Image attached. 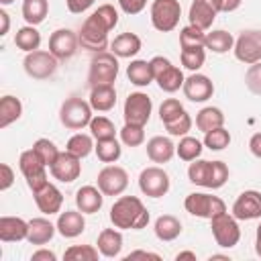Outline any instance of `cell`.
I'll list each match as a JSON object with an SVG mask.
<instances>
[{"label":"cell","instance_id":"cell-14","mask_svg":"<svg viewBox=\"0 0 261 261\" xmlns=\"http://www.w3.org/2000/svg\"><path fill=\"white\" fill-rule=\"evenodd\" d=\"M234 57L241 63L253 65L261 61V31H243L234 41Z\"/></svg>","mask_w":261,"mask_h":261},{"label":"cell","instance_id":"cell-13","mask_svg":"<svg viewBox=\"0 0 261 261\" xmlns=\"http://www.w3.org/2000/svg\"><path fill=\"white\" fill-rule=\"evenodd\" d=\"M169 175L163 167L159 165H151V167H145L141 173H139V188L145 196L149 198H161L169 192Z\"/></svg>","mask_w":261,"mask_h":261},{"label":"cell","instance_id":"cell-15","mask_svg":"<svg viewBox=\"0 0 261 261\" xmlns=\"http://www.w3.org/2000/svg\"><path fill=\"white\" fill-rule=\"evenodd\" d=\"M98 188L104 196H120L128 188V173L120 165H106L98 171Z\"/></svg>","mask_w":261,"mask_h":261},{"label":"cell","instance_id":"cell-31","mask_svg":"<svg viewBox=\"0 0 261 261\" xmlns=\"http://www.w3.org/2000/svg\"><path fill=\"white\" fill-rule=\"evenodd\" d=\"M155 237L163 243H169V241H175L179 234H181V222L173 216V214H161L157 220H155Z\"/></svg>","mask_w":261,"mask_h":261},{"label":"cell","instance_id":"cell-10","mask_svg":"<svg viewBox=\"0 0 261 261\" xmlns=\"http://www.w3.org/2000/svg\"><path fill=\"white\" fill-rule=\"evenodd\" d=\"M181 4L179 0H153L151 4V24L161 31L169 33L179 24Z\"/></svg>","mask_w":261,"mask_h":261},{"label":"cell","instance_id":"cell-22","mask_svg":"<svg viewBox=\"0 0 261 261\" xmlns=\"http://www.w3.org/2000/svg\"><path fill=\"white\" fill-rule=\"evenodd\" d=\"M57 232L65 239H75L84 232L86 228V218H84V212L82 210H65L59 214L57 218Z\"/></svg>","mask_w":261,"mask_h":261},{"label":"cell","instance_id":"cell-16","mask_svg":"<svg viewBox=\"0 0 261 261\" xmlns=\"http://www.w3.org/2000/svg\"><path fill=\"white\" fill-rule=\"evenodd\" d=\"M218 12H220V0H192L188 18H190V24L202 31H208L216 20Z\"/></svg>","mask_w":261,"mask_h":261},{"label":"cell","instance_id":"cell-1","mask_svg":"<svg viewBox=\"0 0 261 261\" xmlns=\"http://www.w3.org/2000/svg\"><path fill=\"white\" fill-rule=\"evenodd\" d=\"M149 210L137 196H120L110 208V222L116 228L141 230L149 224Z\"/></svg>","mask_w":261,"mask_h":261},{"label":"cell","instance_id":"cell-48","mask_svg":"<svg viewBox=\"0 0 261 261\" xmlns=\"http://www.w3.org/2000/svg\"><path fill=\"white\" fill-rule=\"evenodd\" d=\"M181 112H184V104L177 98H167L159 106V118H161L163 124L169 122V120H173V118H177Z\"/></svg>","mask_w":261,"mask_h":261},{"label":"cell","instance_id":"cell-19","mask_svg":"<svg viewBox=\"0 0 261 261\" xmlns=\"http://www.w3.org/2000/svg\"><path fill=\"white\" fill-rule=\"evenodd\" d=\"M80 45L77 35L71 29H57L51 33L49 37V51L57 57V59H69L75 55Z\"/></svg>","mask_w":261,"mask_h":261},{"label":"cell","instance_id":"cell-47","mask_svg":"<svg viewBox=\"0 0 261 261\" xmlns=\"http://www.w3.org/2000/svg\"><path fill=\"white\" fill-rule=\"evenodd\" d=\"M190 128H192V116H190L186 110H184L177 118L165 122V130H167L171 137H186V135L190 133Z\"/></svg>","mask_w":261,"mask_h":261},{"label":"cell","instance_id":"cell-51","mask_svg":"<svg viewBox=\"0 0 261 261\" xmlns=\"http://www.w3.org/2000/svg\"><path fill=\"white\" fill-rule=\"evenodd\" d=\"M118 6L126 14H139L147 6V0H118Z\"/></svg>","mask_w":261,"mask_h":261},{"label":"cell","instance_id":"cell-54","mask_svg":"<svg viewBox=\"0 0 261 261\" xmlns=\"http://www.w3.org/2000/svg\"><path fill=\"white\" fill-rule=\"evenodd\" d=\"M55 259H57V255L49 249H39L31 255V261H55Z\"/></svg>","mask_w":261,"mask_h":261},{"label":"cell","instance_id":"cell-32","mask_svg":"<svg viewBox=\"0 0 261 261\" xmlns=\"http://www.w3.org/2000/svg\"><path fill=\"white\" fill-rule=\"evenodd\" d=\"M22 114V102L16 96H2L0 100V128L10 126L12 122H16Z\"/></svg>","mask_w":261,"mask_h":261},{"label":"cell","instance_id":"cell-37","mask_svg":"<svg viewBox=\"0 0 261 261\" xmlns=\"http://www.w3.org/2000/svg\"><path fill=\"white\" fill-rule=\"evenodd\" d=\"M232 47H234V39H232L230 33H226V31H222V29L206 33V49H210L212 53L222 55V53L230 51Z\"/></svg>","mask_w":261,"mask_h":261},{"label":"cell","instance_id":"cell-58","mask_svg":"<svg viewBox=\"0 0 261 261\" xmlns=\"http://www.w3.org/2000/svg\"><path fill=\"white\" fill-rule=\"evenodd\" d=\"M0 22H2V27H0V37H4V35L8 33V29H10V16H8V12H6L4 8H0Z\"/></svg>","mask_w":261,"mask_h":261},{"label":"cell","instance_id":"cell-53","mask_svg":"<svg viewBox=\"0 0 261 261\" xmlns=\"http://www.w3.org/2000/svg\"><path fill=\"white\" fill-rule=\"evenodd\" d=\"M94 2H96V0H65L67 10H69L71 14H82V12H86Z\"/></svg>","mask_w":261,"mask_h":261},{"label":"cell","instance_id":"cell-5","mask_svg":"<svg viewBox=\"0 0 261 261\" xmlns=\"http://www.w3.org/2000/svg\"><path fill=\"white\" fill-rule=\"evenodd\" d=\"M108 33H110V29L98 16L90 14L84 20V24H82V29L77 33V39H80V45L84 49L100 53V51H104L108 47Z\"/></svg>","mask_w":261,"mask_h":261},{"label":"cell","instance_id":"cell-21","mask_svg":"<svg viewBox=\"0 0 261 261\" xmlns=\"http://www.w3.org/2000/svg\"><path fill=\"white\" fill-rule=\"evenodd\" d=\"M33 196H35V204H37V208H39L43 214L51 216V214L61 212V206H63V194L59 192L57 186L47 184V186H43L41 190L33 192Z\"/></svg>","mask_w":261,"mask_h":261},{"label":"cell","instance_id":"cell-20","mask_svg":"<svg viewBox=\"0 0 261 261\" xmlns=\"http://www.w3.org/2000/svg\"><path fill=\"white\" fill-rule=\"evenodd\" d=\"M181 90H184V96L190 102H206L214 94V84H212V80L208 75L194 71L192 75L186 77Z\"/></svg>","mask_w":261,"mask_h":261},{"label":"cell","instance_id":"cell-3","mask_svg":"<svg viewBox=\"0 0 261 261\" xmlns=\"http://www.w3.org/2000/svg\"><path fill=\"white\" fill-rule=\"evenodd\" d=\"M92 110L94 108L90 106V102H86V100H82L77 96H71V98H67L61 104V108H59V120L69 130H82V128L90 126V122L94 118L92 116Z\"/></svg>","mask_w":261,"mask_h":261},{"label":"cell","instance_id":"cell-56","mask_svg":"<svg viewBox=\"0 0 261 261\" xmlns=\"http://www.w3.org/2000/svg\"><path fill=\"white\" fill-rule=\"evenodd\" d=\"M124 259H126V261H133V259H155V261H159L161 257H159L157 253H149V251H133V253H128Z\"/></svg>","mask_w":261,"mask_h":261},{"label":"cell","instance_id":"cell-11","mask_svg":"<svg viewBox=\"0 0 261 261\" xmlns=\"http://www.w3.org/2000/svg\"><path fill=\"white\" fill-rule=\"evenodd\" d=\"M22 67H24L29 77H33V80H47V77H51L57 71V57L51 51L37 49V51L27 53V57L22 61Z\"/></svg>","mask_w":261,"mask_h":261},{"label":"cell","instance_id":"cell-52","mask_svg":"<svg viewBox=\"0 0 261 261\" xmlns=\"http://www.w3.org/2000/svg\"><path fill=\"white\" fill-rule=\"evenodd\" d=\"M0 190L2 192H6L12 184H14V171H12V167L8 165V163H2L0 165Z\"/></svg>","mask_w":261,"mask_h":261},{"label":"cell","instance_id":"cell-59","mask_svg":"<svg viewBox=\"0 0 261 261\" xmlns=\"http://www.w3.org/2000/svg\"><path fill=\"white\" fill-rule=\"evenodd\" d=\"M255 253L261 257V222H259L257 232H255Z\"/></svg>","mask_w":261,"mask_h":261},{"label":"cell","instance_id":"cell-23","mask_svg":"<svg viewBox=\"0 0 261 261\" xmlns=\"http://www.w3.org/2000/svg\"><path fill=\"white\" fill-rule=\"evenodd\" d=\"M29 222L20 216H0V241L4 243H18L27 241Z\"/></svg>","mask_w":261,"mask_h":261},{"label":"cell","instance_id":"cell-43","mask_svg":"<svg viewBox=\"0 0 261 261\" xmlns=\"http://www.w3.org/2000/svg\"><path fill=\"white\" fill-rule=\"evenodd\" d=\"M90 135L96 141L112 139V137H116V128H114V124H112L110 118H106V116H94L92 122H90Z\"/></svg>","mask_w":261,"mask_h":261},{"label":"cell","instance_id":"cell-55","mask_svg":"<svg viewBox=\"0 0 261 261\" xmlns=\"http://www.w3.org/2000/svg\"><path fill=\"white\" fill-rule=\"evenodd\" d=\"M249 151H251L257 159H261V133H255V135L249 139Z\"/></svg>","mask_w":261,"mask_h":261},{"label":"cell","instance_id":"cell-45","mask_svg":"<svg viewBox=\"0 0 261 261\" xmlns=\"http://www.w3.org/2000/svg\"><path fill=\"white\" fill-rule=\"evenodd\" d=\"M120 141L126 145V147H139L143 145L145 141V126H139V124H126L120 128Z\"/></svg>","mask_w":261,"mask_h":261},{"label":"cell","instance_id":"cell-36","mask_svg":"<svg viewBox=\"0 0 261 261\" xmlns=\"http://www.w3.org/2000/svg\"><path fill=\"white\" fill-rule=\"evenodd\" d=\"M96 157L102 161V163H116L122 155V147L120 143L116 141V137L112 139H102V141H96Z\"/></svg>","mask_w":261,"mask_h":261},{"label":"cell","instance_id":"cell-61","mask_svg":"<svg viewBox=\"0 0 261 261\" xmlns=\"http://www.w3.org/2000/svg\"><path fill=\"white\" fill-rule=\"evenodd\" d=\"M12 2H14V0H0V4H2V6H6V4H12Z\"/></svg>","mask_w":261,"mask_h":261},{"label":"cell","instance_id":"cell-18","mask_svg":"<svg viewBox=\"0 0 261 261\" xmlns=\"http://www.w3.org/2000/svg\"><path fill=\"white\" fill-rule=\"evenodd\" d=\"M232 216L237 220H255L261 218V192L245 190L237 196L232 204Z\"/></svg>","mask_w":261,"mask_h":261},{"label":"cell","instance_id":"cell-2","mask_svg":"<svg viewBox=\"0 0 261 261\" xmlns=\"http://www.w3.org/2000/svg\"><path fill=\"white\" fill-rule=\"evenodd\" d=\"M188 179L194 186H202L208 190H218L228 179V167L224 161H206L194 159L188 167Z\"/></svg>","mask_w":261,"mask_h":261},{"label":"cell","instance_id":"cell-57","mask_svg":"<svg viewBox=\"0 0 261 261\" xmlns=\"http://www.w3.org/2000/svg\"><path fill=\"white\" fill-rule=\"evenodd\" d=\"M243 0H220V12H234Z\"/></svg>","mask_w":261,"mask_h":261},{"label":"cell","instance_id":"cell-39","mask_svg":"<svg viewBox=\"0 0 261 261\" xmlns=\"http://www.w3.org/2000/svg\"><path fill=\"white\" fill-rule=\"evenodd\" d=\"M94 147H96L94 145V137L92 135H86V133H75L73 137H69V141L65 145V149L69 153H73L75 157H80V159L88 157L94 151Z\"/></svg>","mask_w":261,"mask_h":261},{"label":"cell","instance_id":"cell-12","mask_svg":"<svg viewBox=\"0 0 261 261\" xmlns=\"http://www.w3.org/2000/svg\"><path fill=\"white\" fill-rule=\"evenodd\" d=\"M151 110H153V102L145 92H133L126 96L124 100V108H122V116L126 124H139L145 126L151 118Z\"/></svg>","mask_w":261,"mask_h":261},{"label":"cell","instance_id":"cell-44","mask_svg":"<svg viewBox=\"0 0 261 261\" xmlns=\"http://www.w3.org/2000/svg\"><path fill=\"white\" fill-rule=\"evenodd\" d=\"M33 149L37 151V155L43 159V163L47 165V167H51L53 163H55V159L59 157V149H57V145L53 143V141H49V139H37L35 141V145H33Z\"/></svg>","mask_w":261,"mask_h":261},{"label":"cell","instance_id":"cell-7","mask_svg":"<svg viewBox=\"0 0 261 261\" xmlns=\"http://www.w3.org/2000/svg\"><path fill=\"white\" fill-rule=\"evenodd\" d=\"M18 167H20V173L24 175L27 186L31 188V192H37V190H41L43 186L49 184V179H47V165L43 163V159L37 155L35 149H27V151L20 153Z\"/></svg>","mask_w":261,"mask_h":261},{"label":"cell","instance_id":"cell-25","mask_svg":"<svg viewBox=\"0 0 261 261\" xmlns=\"http://www.w3.org/2000/svg\"><path fill=\"white\" fill-rule=\"evenodd\" d=\"M57 232V224H53L49 218H43V216H37L33 220H29V234H27V241L31 245H47L53 234Z\"/></svg>","mask_w":261,"mask_h":261},{"label":"cell","instance_id":"cell-33","mask_svg":"<svg viewBox=\"0 0 261 261\" xmlns=\"http://www.w3.org/2000/svg\"><path fill=\"white\" fill-rule=\"evenodd\" d=\"M224 126V114L216 106H206L196 114V128L202 133H208L212 128Z\"/></svg>","mask_w":261,"mask_h":261},{"label":"cell","instance_id":"cell-34","mask_svg":"<svg viewBox=\"0 0 261 261\" xmlns=\"http://www.w3.org/2000/svg\"><path fill=\"white\" fill-rule=\"evenodd\" d=\"M49 14V0H22V18L27 24H41Z\"/></svg>","mask_w":261,"mask_h":261},{"label":"cell","instance_id":"cell-9","mask_svg":"<svg viewBox=\"0 0 261 261\" xmlns=\"http://www.w3.org/2000/svg\"><path fill=\"white\" fill-rule=\"evenodd\" d=\"M210 228H212V237H214L216 245L222 249H232L241 241L239 222L228 212H220L214 218H210Z\"/></svg>","mask_w":261,"mask_h":261},{"label":"cell","instance_id":"cell-49","mask_svg":"<svg viewBox=\"0 0 261 261\" xmlns=\"http://www.w3.org/2000/svg\"><path fill=\"white\" fill-rule=\"evenodd\" d=\"M245 86H247L253 94L261 96V61L249 65V69H247V73H245Z\"/></svg>","mask_w":261,"mask_h":261},{"label":"cell","instance_id":"cell-17","mask_svg":"<svg viewBox=\"0 0 261 261\" xmlns=\"http://www.w3.org/2000/svg\"><path fill=\"white\" fill-rule=\"evenodd\" d=\"M80 161H82L80 157H75L73 153H69V151L65 149V151L59 153V157H57L55 163L49 167V171H51V175H53L57 181H61V184H71V181H75V179L80 177V173H82V163H80Z\"/></svg>","mask_w":261,"mask_h":261},{"label":"cell","instance_id":"cell-60","mask_svg":"<svg viewBox=\"0 0 261 261\" xmlns=\"http://www.w3.org/2000/svg\"><path fill=\"white\" fill-rule=\"evenodd\" d=\"M175 259H177V261H181V259H192V261H196V253H192V251H181V253L175 255Z\"/></svg>","mask_w":261,"mask_h":261},{"label":"cell","instance_id":"cell-30","mask_svg":"<svg viewBox=\"0 0 261 261\" xmlns=\"http://www.w3.org/2000/svg\"><path fill=\"white\" fill-rule=\"evenodd\" d=\"M126 77H128L130 84H135L139 88L149 86L151 82H155L151 61H147V59H133L128 63V67H126Z\"/></svg>","mask_w":261,"mask_h":261},{"label":"cell","instance_id":"cell-6","mask_svg":"<svg viewBox=\"0 0 261 261\" xmlns=\"http://www.w3.org/2000/svg\"><path fill=\"white\" fill-rule=\"evenodd\" d=\"M151 67H153V75H155L157 86H159L163 92H167V94L177 92V90L184 86V82H186L181 69H179L177 65H173V63H171L167 57H163V55H155V57L151 59Z\"/></svg>","mask_w":261,"mask_h":261},{"label":"cell","instance_id":"cell-35","mask_svg":"<svg viewBox=\"0 0 261 261\" xmlns=\"http://www.w3.org/2000/svg\"><path fill=\"white\" fill-rule=\"evenodd\" d=\"M14 45L18 49H22L24 53H31V51H37L39 45H41V33L37 31V27L33 24H24L16 31L14 35Z\"/></svg>","mask_w":261,"mask_h":261},{"label":"cell","instance_id":"cell-26","mask_svg":"<svg viewBox=\"0 0 261 261\" xmlns=\"http://www.w3.org/2000/svg\"><path fill=\"white\" fill-rule=\"evenodd\" d=\"M175 155V145L171 143L169 137H151L147 141V157L153 163H167Z\"/></svg>","mask_w":261,"mask_h":261},{"label":"cell","instance_id":"cell-42","mask_svg":"<svg viewBox=\"0 0 261 261\" xmlns=\"http://www.w3.org/2000/svg\"><path fill=\"white\" fill-rule=\"evenodd\" d=\"M204 145L210 151H222V149H226L230 145V133L224 126L212 128V130L204 133Z\"/></svg>","mask_w":261,"mask_h":261},{"label":"cell","instance_id":"cell-8","mask_svg":"<svg viewBox=\"0 0 261 261\" xmlns=\"http://www.w3.org/2000/svg\"><path fill=\"white\" fill-rule=\"evenodd\" d=\"M184 208L192 216L208 218V220L214 218L220 212H226V204L218 196L204 194V192H192V194H188L186 196V202H184Z\"/></svg>","mask_w":261,"mask_h":261},{"label":"cell","instance_id":"cell-29","mask_svg":"<svg viewBox=\"0 0 261 261\" xmlns=\"http://www.w3.org/2000/svg\"><path fill=\"white\" fill-rule=\"evenodd\" d=\"M90 106L98 112H108L114 108L116 104V90H114V84L110 86H94L90 90Z\"/></svg>","mask_w":261,"mask_h":261},{"label":"cell","instance_id":"cell-40","mask_svg":"<svg viewBox=\"0 0 261 261\" xmlns=\"http://www.w3.org/2000/svg\"><path fill=\"white\" fill-rule=\"evenodd\" d=\"M202 143L196 139V137H181L179 143L175 145V153L181 161H194V159H200L202 155Z\"/></svg>","mask_w":261,"mask_h":261},{"label":"cell","instance_id":"cell-46","mask_svg":"<svg viewBox=\"0 0 261 261\" xmlns=\"http://www.w3.org/2000/svg\"><path fill=\"white\" fill-rule=\"evenodd\" d=\"M179 59H181V65L186 69L198 71L204 65V61H206V51L204 49H181Z\"/></svg>","mask_w":261,"mask_h":261},{"label":"cell","instance_id":"cell-27","mask_svg":"<svg viewBox=\"0 0 261 261\" xmlns=\"http://www.w3.org/2000/svg\"><path fill=\"white\" fill-rule=\"evenodd\" d=\"M141 47H143L141 37L135 35V33H120V35L114 37V41L110 43V51H112L116 57H122V59L135 57V55L141 51Z\"/></svg>","mask_w":261,"mask_h":261},{"label":"cell","instance_id":"cell-50","mask_svg":"<svg viewBox=\"0 0 261 261\" xmlns=\"http://www.w3.org/2000/svg\"><path fill=\"white\" fill-rule=\"evenodd\" d=\"M94 16H98L110 31L118 24V10L112 6V4H102V6H98L94 12H92Z\"/></svg>","mask_w":261,"mask_h":261},{"label":"cell","instance_id":"cell-28","mask_svg":"<svg viewBox=\"0 0 261 261\" xmlns=\"http://www.w3.org/2000/svg\"><path fill=\"white\" fill-rule=\"evenodd\" d=\"M98 251L102 257H108V259H114L120 255L122 251V234L120 230L114 228H104L100 234H98Z\"/></svg>","mask_w":261,"mask_h":261},{"label":"cell","instance_id":"cell-4","mask_svg":"<svg viewBox=\"0 0 261 261\" xmlns=\"http://www.w3.org/2000/svg\"><path fill=\"white\" fill-rule=\"evenodd\" d=\"M118 75V57L110 51H100L94 55L90 61V71H88V84L90 88L94 86H110L114 84Z\"/></svg>","mask_w":261,"mask_h":261},{"label":"cell","instance_id":"cell-38","mask_svg":"<svg viewBox=\"0 0 261 261\" xmlns=\"http://www.w3.org/2000/svg\"><path fill=\"white\" fill-rule=\"evenodd\" d=\"M181 49H206V33L194 24H188L179 31Z\"/></svg>","mask_w":261,"mask_h":261},{"label":"cell","instance_id":"cell-41","mask_svg":"<svg viewBox=\"0 0 261 261\" xmlns=\"http://www.w3.org/2000/svg\"><path fill=\"white\" fill-rule=\"evenodd\" d=\"M63 257L67 261H98L100 251L94 245H71L69 249H65Z\"/></svg>","mask_w":261,"mask_h":261},{"label":"cell","instance_id":"cell-24","mask_svg":"<svg viewBox=\"0 0 261 261\" xmlns=\"http://www.w3.org/2000/svg\"><path fill=\"white\" fill-rule=\"evenodd\" d=\"M104 204V194L96 186H82L75 192V206L84 214H96Z\"/></svg>","mask_w":261,"mask_h":261}]
</instances>
